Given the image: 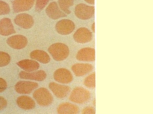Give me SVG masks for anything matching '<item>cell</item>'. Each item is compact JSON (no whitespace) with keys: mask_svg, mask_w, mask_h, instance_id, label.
<instances>
[{"mask_svg":"<svg viewBox=\"0 0 153 114\" xmlns=\"http://www.w3.org/2000/svg\"><path fill=\"white\" fill-rule=\"evenodd\" d=\"M48 50L53 59L57 61L65 60L69 54V48L62 43H57L52 45Z\"/></svg>","mask_w":153,"mask_h":114,"instance_id":"6da1fadb","label":"cell"},{"mask_svg":"<svg viewBox=\"0 0 153 114\" xmlns=\"http://www.w3.org/2000/svg\"><path fill=\"white\" fill-rule=\"evenodd\" d=\"M91 97L89 91L81 87H77L72 91L69 99L72 102L82 104L87 102Z\"/></svg>","mask_w":153,"mask_h":114,"instance_id":"7a4b0ae2","label":"cell"},{"mask_svg":"<svg viewBox=\"0 0 153 114\" xmlns=\"http://www.w3.org/2000/svg\"><path fill=\"white\" fill-rule=\"evenodd\" d=\"M33 97L37 103L42 107H47L53 103L52 95L47 89L44 88H39L33 94Z\"/></svg>","mask_w":153,"mask_h":114,"instance_id":"3957f363","label":"cell"},{"mask_svg":"<svg viewBox=\"0 0 153 114\" xmlns=\"http://www.w3.org/2000/svg\"><path fill=\"white\" fill-rule=\"evenodd\" d=\"M75 13L76 17L82 20L91 19L95 14V7L84 4H79L75 7Z\"/></svg>","mask_w":153,"mask_h":114,"instance_id":"277c9868","label":"cell"},{"mask_svg":"<svg viewBox=\"0 0 153 114\" xmlns=\"http://www.w3.org/2000/svg\"><path fill=\"white\" fill-rule=\"evenodd\" d=\"M38 86L36 82L30 81H19L15 85V90L20 94H29Z\"/></svg>","mask_w":153,"mask_h":114,"instance_id":"5b68a950","label":"cell"},{"mask_svg":"<svg viewBox=\"0 0 153 114\" xmlns=\"http://www.w3.org/2000/svg\"><path fill=\"white\" fill-rule=\"evenodd\" d=\"M73 37L76 42L84 44L91 42L92 40L93 36L92 33L88 28H81L75 32Z\"/></svg>","mask_w":153,"mask_h":114,"instance_id":"8992f818","label":"cell"},{"mask_svg":"<svg viewBox=\"0 0 153 114\" xmlns=\"http://www.w3.org/2000/svg\"><path fill=\"white\" fill-rule=\"evenodd\" d=\"M49 87L56 97L60 99L66 97L71 91L70 87L60 85L54 82L50 83Z\"/></svg>","mask_w":153,"mask_h":114,"instance_id":"52a82bcc","label":"cell"},{"mask_svg":"<svg viewBox=\"0 0 153 114\" xmlns=\"http://www.w3.org/2000/svg\"><path fill=\"white\" fill-rule=\"evenodd\" d=\"M54 78L57 82L62 84L71 83L73 80L71 73L65 68L59 69L56 70L54 72Z\"/></svg>","mask_w":153,"mask_h":114,"instance_id":"ba28073f","label":"cell"},{"mask_svg":"<svg viewBox=\"0 0 153 114\" xmlns=\"http://www.w3.org/2000/svg\"><path fill=\"white\" fill-rule=\"evenodd\" d=\"M7 43L12 48L16 50H20L26 47L28 41L25 37L18 35L8 38Z\"/></svg>","mask_w":153,"mask_h":114,"instance_id":"9c48e42d","label":"cell"},{"mask_svg":"<svg viewBox=\"0 0 153 114\" xmlns=\"http://www.w3.org/2000/svg\"><path fill=\"white\" fill-rule=\"evenodd\" d=\"M75 25L73 21L69 20H63L59 21L56 26V30L60 34L67 35L73 32Z\"/></svg>","mask_w":153,"mask_h":114,"instance_id":"30bf717a","label":"cell"},{"mask_svg":"<svg viewBox=\"0 0 153 114\" xmlns=\"http://www.w3.org/2000/svg\"><path fill=\"white\" fill-rule=\"evenodd\" d=\"M95 50L91 48H84L79 50L76 55V59L80 61L91 62L95 60Z\"/></svg>","mask_w":153,"mask_h":114,"instance_id":"8fae6325","label":"cell"},{"mask_svg":"<svg viewBox=\"0 0 153 114\" xmlns=\"http://www.w3.org/2000/svg\"><path fill=\"white\" fill-rule=\"evenodd\" d=\"M19 77L23 79L42 81L45 79L47 75L45 71L42 70L33 72L22 71L19 73Z\"/></svg>","mask_w":153,"mask_h":114,"instance_id":"7c38bea8","label":"cell"},{"mask_svg":"<svg viewBox=\"0 0 153 114\" xmlns=\"http://www.w3.org/2000/svg\"><path fill=\"white\" fill-rule=\"evenodd\" d=\"M94 68L92 65L88 63H77L73 65L72 70L76 77H82L91 72Z\"/></svg>","mask_w":153,"mask_h":114,"instance_id":"4fadbf2b","label":"cell"},{"mask_svg":"<svg viewBox=\"0 0 153 114\" xmlns=\"http://www.w3.org/2000/svg\"><path fill=\"white\" fill-rule=\"evenodd\" d=\"M15 22L19 26L25 29L31 28L34 23L32 17L25 13L19 15L15 18Z\"/></svg>","mask_w":153,"mask_h":114,"instance_id":"5bb4252c","label":"cell"},{"mask_svg":"<svg viewBox=\"0 0 153 114\" xmlns=\"http://www.w3.org/2000/svg\"><path fill=\"white\" fill-rule=\"evenodd\" d=\"M35 0H16L13 2V11L16 13L25 11L31 9Z\"/></svg>","mask_w":153,"mask_h":114,"instance_id":"9a60e30c","label":"cell"},{"mask_svg":"<svg viewBox=\"0 0 153 114\" xmlns=\"http://www.w3.org/2000/svg\"><path fill=\"white\" fill-rule=\"evenodd\" d=\"M46 12L50 18L54 20L67 16L66 14L59 8L56 2H52L49 4L46 9Z\"/></svg>","mask_w":153,"mask_h":114,"instance_id":"2e32d148","label":"cell"},{"mask_svg":"<svg viewBox=\"0 0 153 114\" xmlns=\"http://www.w3.org/2000/svg\"><path fill=\"white\" fill-rule=\"evenodd\" d=\"M16 33L10 19L4 18L0 20V34L7 36Z\"/></svg>","mask_w":153,"mask_h":114,"instance_id":"e0dca14e","label":"cell"},{"mask_svg":"<svg viewBox=\"0 0 153 114\" xmlns=\"http://www.w3.org/2000/svg\"><path fill=\"white\" fill-rule=\"evenodd\" d=\"M17 104L22 109L30 110L35 107V103L32 98L27 96H22L18 98Z\"/></svg>","mask_w":153,"mask_h":114,"instance_id":"ac0fdd59","label":"cell"},{"mask_svg":"<svg viewBox=\"0 0 153 114\" xmlns=\"http://www.w3.org/2000/svg\"><path fill=\"white\" fill-rule=\"evenodd\" d=\"M19 67L27 72H33L37 70L39 67V64L36 61L30 59H24L18 62Z\"/></svg>","mask_w":153,"mask_h":114,"instance_id":"d6986e66","label":"cell"},{"mask_svg":"<svg viewBox=\"0 0 153 114\" xmlns=\"http://www.w3.org/2000/svg\"><path fill=\"white\" fill-rule=\"evenodd\" d=\"M30 57L41 63L46 64L50 61V56L45 51L42 50H36L32 51L30 54Z\"/></svg>","mask_w":153,"mask_h":114,"instance_id":"ffe728a7","label":"cell"},{"mask_svg":"<svg viewBox=\"0 0 153 114\" xmlns=\"http://www.w3.org/2000/svg\"><path fill=\"white\" fill-rule=\"evenodd\" d=\"M57 112L59 114H76L79 112V108L74 104L64 103L59 106Z\"/></svg>","mask_w":153,"mask_h":114,"instance_id":"44dd1931","label":"cell"},{"mask_svg":"<svg viewBox=\"0 0 153 114\" xmlns=\"http://www.w3.org/2000/svg\"><path fill=\"white\" fill-rule=\"evenodd\" d=\"M74 0H59V5L61 10L65 14L71 13L70 8L74 4Z\"/></svg>","mask_w":153,"mask_h":114,"instance_id":"7402d4cb","label":"cell"},{"mask_svg":"<svg viewBox=\"0 0 153 114\" xmlns=\"http://www.w3.org/2000/svg\"><path fill=\"white\" fill-rule=\"evenodd\" d=\"M84 84L87 88L94 89L95 87V74L93 73L86 77L84 81Z\"/></svg>","mask_w":153,"mask_h":114,"instance_id":"603a6c76","label":"cell"},{"mask_svg":"<svg viewBox=\"0 0 153 114\" xmlns=\"http://www.w3.org/2000/svg\"><path fill=\"white\" fill-rule=\"evenodd\" d=\"M11 58L7 53L0 51V67H3L9 64Z\"/></svg>","mask_w":153,"mask_h":114,"instance_id":"cb8c5ba5","label":"cell"},{"mask_svg":"<svg viewBox=\"0 0 153 114\" xmlns=\"http://www.w3.org/2000/svg\"><path fill=\"white\" fill-rule=\"evenodd\" d=\"M10 9L7 3L0 1V15L9 14Z\"/></svg>","mask_w":153,"mask_h":114,"instance_id":"d4e9b609","label":"cell"},{"mask_svg":"<svg viewBox=\"0 0 153 114\" xmlns=\"http://www.w3.org/2000/svg\"><path fill=\"white\" fill-rule=\"evenodd\" d=\"M50 0H36V10L37 11L40 12L47 4Z\"/></svg>","mask_w":153,"mask_h":114,"instance_id":"484cf974","label":"cell"},{"mask_svg":"<svg viewBox=\"0 0 153 114\" xmlns=\"http://www.w3.org/2000/svg\"><path fill=\"white\" fill-rule=\"evenodd\" d=\"M7 83L6 81L2 78H0V93H2L7 88Z\"/></svg>","mask_w":153,"mask_h":114,"instance_id":"4316f807","label":"cell"},{"mask_svg":"<svg viewBox=\"0 0 153 114\" xmlns=\"http://www.w3.org/2000/svg\"><path fill=\"white\" fill-rule=\"evenodd\" d=\"M82 113V114H95V110L93 107H87L83 109Z\"/></svg>","mask_w":153,"mask_h":114,"instance_id":"83f0119b","label":"cell"},{"mask_svg":"<svg viewBox=\"0 0 153 114\" xmlns=\"http://www.w3.org/2000/svg\"><path fill=\"white\" fill-rule=\"evenodd\" d=\"M7 100L3 97L0 96V111L5 109L7 106Z\"/></svg>","mask_w":153,"mask_h":114,"instance_id":"f1b7e54d","label":"cell"},{"mask_svg":"<svg viewBox=\"0 0 153 114\" xmlns=\"http://www.w3.org/2000/svg\"><path fill=\"white\" fill-rule=\"evenodd\" d=\"M87 3L91 5H94L95 4V0H84Z\"/></svg>","mask_w":153,"mask_h":114,"instance_id":"f546056e","label":"cell"},{"mask_svg":"<svg viewBox=\"0 0 153 114\" xmlns=\"http://www.w3.org/2000/svg\"><path fill=\"white\" fill-rule=\"evenodd\" d=\"M91 30L94 33L95 32V23H94L93 24H92L91 26Z\"/></svg>","mask_w":153,"mask_h":114,"instance_id":"4dcf8cb0","label":"cell"},{"mask_svg":"<svg viewBox=\"0 0 153 114\" xmlns=\"http://www.w3.org/2000/svg\"><path fill=\"white\" fill-rule=\"evenodd\" d=\"M95 104H96L95 100H94L93 101V104H94V106H95Z\"/></svg>","mask_w":153,"mask_h":114,"instance_id":"1f68e13d","label":"cell"}]
</instances>
